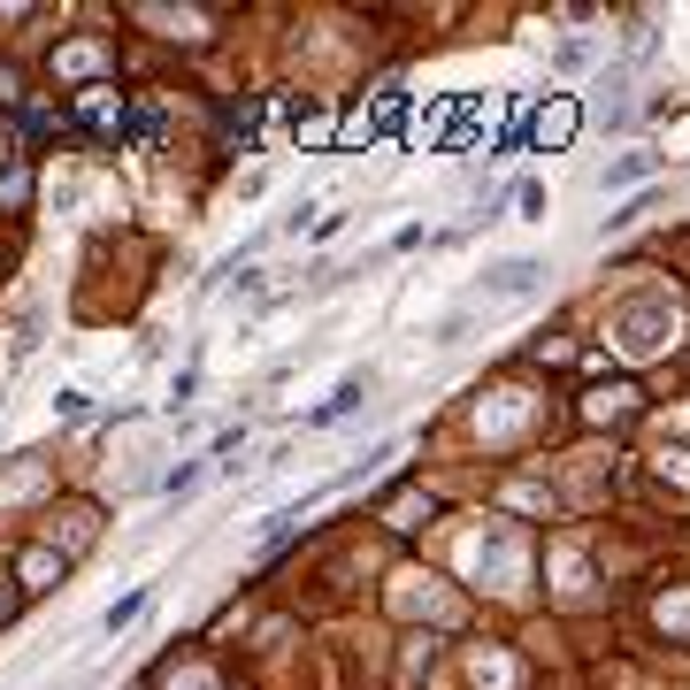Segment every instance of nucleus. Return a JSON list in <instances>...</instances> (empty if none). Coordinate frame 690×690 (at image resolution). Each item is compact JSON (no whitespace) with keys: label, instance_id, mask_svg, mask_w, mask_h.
I'll use <instances>...</instances> for the list:
<instances>
[{"label":"nucleus","instance_id":"1","mask_svg":"<svg viewBox=\"0 0 690 690\" xmlns=\"http://www.w3.org/2000/svg\"><path fill=\"white\" fill-rule=\"evenodd\" d=\"M461 568H468L476 583H492L499 599H515L521 583H529V552H521V537L507 529V521L468 529V537H461Z\"/></svg>","mask_w":690,"mask_h":690},{"label":"nucleus","instance_id":"2","mask_svg":"<svg viewBox=\"0 0 690 690\" xmlns=\"http://www.w3.org/2000/svg\"><path fill=\"white\" fill-rule=\"evenodd\" d=\"M614 345H622L629 360H653L660 345H676V300H660V292L622 300V308H614Z\"/></svg>","mask_w":690,"mask_h":690},{"label":"nucleus","instance_id":"3","mask_svg":"<svg viewBox=\"0 0 690 690\" xmlns=\"http://www.w3.org/2000/svg\"><path fill=\"white\" fill-rule=\"evenodd\" d=\"M545 284V261L537 254H515V261H492L484 277H476V300H521V292H537Z\"/></svg>","mask_w":690,"mask_h":690},{"label":"nucleus","instance_id":"4","mask_svg":"<svg viewBox=\"0 0 690 690\" xmlns=\"http://www.w3.org/2000/svg\"><path fill=\"white\" fill-rule=\"evenodd\" d=\"M391 614H430V622H453L461 606L438 591V575H399V583H391Z\"/></svg>","mask_w":690,"mask_h":690},{"label":"nucleus","instance_id":"5","mask_svg":"<svg viewBox=\"0 0 690 690\" xmlns=\"http://www.w3.org/2000/svg\"><path fill=\"white\" fill-rule=\"evenodd\" d=\"M575 131H583V108H575L568 93H560V100H545V108L529 116V147H545V154H552V147H568Z\"/></svg>","mask_w":690,"mask_h":690},{"label":"nucleus","instance_id":"6","mask_svg":"<svg viewBox=\"0 0 690 690\" xmlns=\"http://www.w3.org/2000/svg\"><path fill=\"white\" fill-rule=\"evenodd\" d=\"M360 399H368V376H338V391H331V399H323V407L308 414V430H323V422H338V414H353Z\"/></svg>","mask_w":690,"mask_h":690},{"label":"nucleus","instance_id":"7","mask_svg":"<svg viewBox=\"0 0 690 690\" xmlns=\"http://www.w3.org/2000/svg\"><path fill=\"white\" fill-rule=\"evenodd\" d=\"M147 599H154V583H131V591H123V599L100 614V629H108V637H116V629H131V622L147 614Z\"/></svg>","mask_w":690,"mask_h":690},{"label":"nucleus","instance_id":"8","mask_svg":"<svg viewBox=\"0 0 690 690\" xmlns=\"http://www.w3.org/2000/svg\"><path fill=\"white\" fill-rule=\"evenodd\" d=\"M468 676H476V690H515L521 683V668L507 660V653H476V668H468Z\"/></svg>","mask_w":690,"mask_h":690},{"label":"nucleus","instance_id":"9","mask_svg":"<svg viewBox=\"0 0 690 690\" xmlns=\"http://www.w3.org/2000/svg\"><path fill=\"white\" fill-rule=\"evenodd\" d=\"M660 170V154H622V162H606V176H599V192H622V184H637V176Z\"/></svg>","mask_w":690,"mask_h":690},{"label":"nucleus","instance_id":"10","mask_svg":"<svg viewBox=\"0 0 690 690\" xmlns=\"http://www.w3.org/2000/svg\"><path fill=\"white\" fill-rule=\"evenodd\" d=\"M384 521H391V529H422V521H430V499H422V492H399Z\"/></svg>","mask_w":690,"mask_h":690},{"label":"nucleus","instance_id":"11","mask_svg":"<svg viewBox=\"0 0 690 690\" xmlns=\"http://www.w3.org/2000/svg\"><path fill=\"white\" fill-rule=\"evenodd\" d=\"M23 583H31V591L62 583V552H23Z\"/></svg>","mask_w":690,"mask_h":690},{"label":"nucleus","instance_id":"12","mask_svg":"<svg viewBox=\"0 0 690 690\" xmlns=\"http://www.w3.org/2000/svg\"><path fill=\"white\" fill-rule=\"evenodd\" d=\"M515 207H521V223H545V207H552V192H545L537 176H521V184H515Z\"/></svg>","mask_w":690,"mask_h":690},{"label":"nucleus","instance_id":"13","mask_svg":"<svg viewBox=\"0 0 690 690\" xmlns=\"http://www.w3.org/2000/svg\"><path fill=\"white\" fill-rule=\"evenodd\" d=\"M515 422H521V391H499V407L484 414V438H507Z\"/></svg>","mask_w":690,"mask_h":690},{"label":"nucleus","instance_id":"14","mask_svg":"<svg viewBox=\"0 0 690 690\" xmlns=\"http://www.w3.org/2000/svg\"><path fill=\"white\" fill-rule=\"evenodd\" d=\"M583 62H591V46H583V39H568V46H552V69H560V77H575Z\"/></svg>","mask_w":690,"mask_h":690},{"label":"nucleus","instance_id":"15","mask_svg":"<svg viewBox=\"0 0 690 690\" xmlns=\"http://www.w3.org/2000/svg\"><path fill=\"white\" fill-rule=\"evenodd\" d=\"M560 591H568V599L583 591V552H575V545H560Z\"/></svg>","mask_w":690,"mask_h":690},{"label":"nucleus","instance_id":"16","mask_svg":"<svg viewBox=\"0 0 690 690\" xmlns=\"http://www.w3.org/2000/svg\"><path fill=\"white\" fill-rule=\"evenodd\" d=\"M660 629H690V591H676V599H660Z\"/></svg>","mask_w":690,"mask_h":690},{"label":"nucleus","instance_id":"17","mask_svg":"<svg viewBox=\"0 0 690 690\" xmlns=\"http://www.w3.org/2000/svg\"><path fill=\"white\" fill-rule=\"evenodd\" d=\"M645 207H653V200H622V207H614V215H606V238H622V230H629V223H637V215H645Z\"/></svg>","mask_w":690,"mask_h":690},{"label":"nucleus","instance_id":"18","mask_svg":"<svg viewBox=\"0 0 690 690\" xmlns=\"http://www.w3.org/2000/svg\"><path fill=\"white\" fill-rule=\"evenodd\" d=\"M507 499H515V507H529V515H545V507H552V499H545V484H515Z\"/></svg>","mask_w":690,"mask_h":690},{"label":"nucleus","instance_id":"19","mask_svg":"<svg viewBox=\"0 0 690 690\" xmlns=\"http://www.w3.org/2000/svg\"><path fill=\"white\" fill-rule=\"evenodd\" d=\"M54 414H62V422H77V414H85V391H77V384H69V391H54Z\"/></svg>","mask_w":690,"mask_h":690},{"label":"nucleus","instance_id":"20","mask_svg":"<svg viewBox=\"0 0 690 690\" xmlns=\"http://www.w3.org/2000/svg\"><path fill=\"white\" fill-rule=\"evenodd\" d=\"M170 690H215V676L207 668H184V676H170Z\"/></svg>","mask_w":690,"mask_h":690}]
</instances>
